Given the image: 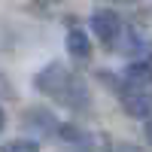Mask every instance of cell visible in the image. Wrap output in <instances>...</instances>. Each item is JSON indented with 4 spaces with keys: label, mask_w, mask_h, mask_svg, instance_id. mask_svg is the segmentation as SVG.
<instances>
[{
    "label": "cell",
    "mask_w": 152,
    "mask_h": 152,
    "mask_svg": "<svg viewBox=\"0 0 152 152\" xmlns=\"http://www.w3.org/2000/svg\"><path fill=\"white\" fill-rule=\"evenodd\" d=\"M34 88L43 91L46 97L58 100V104H64L67 110H76V113H82V110L91 107V97H88V88L82 82V76L73 73L70 67H64L61 61H52V64H46V67L37 70Z\"/></svg>",
    "instance_id": "6da1fadb"
},
{
    "label": "cell",
    "mask_w": 152,
    "mask_h": 152,
    "mask_svg": "<svg viewBox=\"0 0 152 152\" xmlns=\"http://www.w3.org/2000/svg\"><path fill=\"white\" fill-rule=\"evenodd\" d=\"M88 24H91V34H94L104 46H116L119 37H122V31H125V28H122V18H119L113 9H97V12H91Z\"/></svg>",
    "instance_id": "7a4b0ae2"
},
{
    "label": "cell",
    "mask_w": 152,
    "mask_h": 152,
    "mask_svg": "<svg viewBox=\"0 0 152 152\" xmlns=\"http://www.w3.org/2000/svg\"><path fill=\"white\" fill-rule=\"evenodd\" d=\"M24 128H28L31 134H37V140H46V137L58 134V122H55V116L49 110L34 107V110L24 113Z\"/></svg>",
    "instance_id": "3957f363"
},
{
    "label": "cell",
    "mask_w": 152,
    "mask_h": 152,
    "mask_svg": "<svg viewBox=\"0 0 152 152\" xmlns=\"http://www.w3.org/2000/svg\"><path fill=\"white\" fill-rule=\"evenodd\" d=\"M119 100H122V107H125V113H128V116H140V119H146L149 110H152V100H149L146 94L137 91V85H125Z\"/></svg>",
    "instance_id": "277c9868"
},
{
    "label": "cell",
    "mask_w": 152,
    "mask_h": 152,
    "mask_svg": "<svg viewBox=\"0 0 152 152\" xmlns=\"http://www.w3.org/2000/svg\"><path fill=\"white\" fill-rule=\"evenodd\" d=\"M125 82H128V85H137V88L152 82V49L143 52L128 70H125Z\"/></svg>",
    "instance_id": "5b68a950"
},
{
    "label": "cell",
    "mask_w": 152,
    "mask_h": 152,
    "mask_svg": "<svg viewBox=\"0 0 152 152\" xmlns=\"http://www.w3.org/2000/svg\"><path fill=\"white\" fill-rule=\"evenodd\" d=\"M67 52L76 61H88L91 58V43H88V34H82L79 28H73L67 34Z\"/></svg>",
    "instance_id": "8992f818"
},
{
    "label": "cell",
    "mask_w": 152,
    "mask_h": 152,
    "mask_svg": "<svg viewBox=\"0 0 152 152\" xmlns=\"http://www.w3.org/2000/svg\"><path fill=\"white\" fill-rule=\"evenodd\" d=\"M0 152H40V140H6Z\"/></svg>",
    "instance_id": "52a82bcc"
},
{
    "label": "cell",
    "mask_w": 152,
    "mask_h": 152,
    "mask_svg": "<svg viewBox=\"0 0 152 152\" xmlns=\"http://www.w3.org/2000/svg\"><path fill=\"white\" fill-rule=\"evenodd\" d=\"M113 152H143V149H137L134 143H116V146H113Z\"/></svg>",
    "instance_id": "ba28073f"
},
{
    "label": "cell",
    "mask_w": 152,
    "mask_h": 152,
    "mask_svg": "<svg viewBox=\"0 0 152 152\" xmlns=\"http://www.w3.org/2000/svg\"><path fill=\"white\" fill-rule=\"evenodd\" d=\"M146 140H149V146H152V119L146 122Z\"/></svg>",
    "instance_id": "9c48e42d"
},
{
    "label": "cell",
    "mask_w": 152,
    "mask_h": 152,
    "mask_svg": "<svg viewBox=\"0 0 152 152\" xmlns=\"http://www.w3.org/2000/svg\"><path fill=\"white\" fill-rule=\"evenodd\" d=\"M6 128V113H3V107H0V131Z\"/></svg>",
    "instance_id": "30bf717a"
},
{
    "label": "cell",
    "mask_w": 152,
    "mask_h": 152,
    "mask_svg": "<svg viewBox=\"0 0 152 152\" xmlns=\"http://www.w3.org/2000/svg\"><path fill=\"white\" fill-rule=\"evenodd\" d=\"M113 3H134V0H113Z\"/></svg>",
    "instance_id": "8fae6325"
}]
</instances>
